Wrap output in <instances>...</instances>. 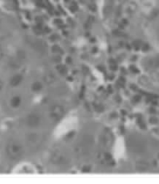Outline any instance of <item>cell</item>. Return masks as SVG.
Here are the masks:
<instances>
[{"label": "cell", "instance_id": "cell-7", "mask_svg": "<svg viewBox=\"0 0 159 184\" xmlns=\"http://www.w3.org/2000/svg\"><path fill=\"white\" fill-rule=\"evenodd\" d=\"M31 89H32V90L34 91V92H38V91L41 90V89H42V84L38 82H34V84H32V86H31Z\"/></svg>", "mask_w": 159, "mask_h": 184}, {"label": "cell", "instance_id": "cell-9", "mask_svg": "<svg viewBox=\"0 0 159 184\" xmlns=\"http://www.w3.org/2000/svg\"><path fill=\"white\" fill-rule=\"evenodd\" d=\"M1 87H2V83H1V82H0V89H1Z\"/></svg>", "mask_w": 159, "mask_h": 184}, {"label": "cell", "instance_id": "cell-6", "mask_svg": "<svg viewBox=\"0 0 159 184\" xmlns=\"http://www.w3.org/2000/svg\"><path fill=\"white\" fill-rule=\"evenodd\" d=\"M21 99L19 96H14L10 100V106L13 108H18L21 105Z\"/></svg>", "mask_w": 159, "mask_h": 184}, {"label": "cell", "instance_id": "cell-1", "mask_svg": "<svg viewBox=\"0 0 159 184\" xmlns=\"http://www.w3.org/2000/svg\"><path fill=\"white\" fill-rule=\"evenodd\" d=\"M6 152L10 158L13 160H17L21 158L24 154V148L19 142L11 141L7 145Z\"/></svg>", "mask_w": 159, "mask_h": 184}, {"label": "cell", "instance_id": "cell-5", "mask_svg": "<svg viewBox=\"0 0 159 184\" xmlns=\"http://www.w3.org/2000/svg\"><path fill=\"white\" fill-rule=\"evenodd\" d=\"M23 81V77L21 74H16L13 76L10 79V83L11 85L13 87H16V86H19Z\"/></svg>", "mask_w": 159, "mask_h": 184}, {"label": "cell", "instance_id": "cell-4", "mask_svg": "<svg viewBox=\"0 0 159 184\" xmlns=\"http://www.w3.org/2000/svg\"><path fill=\"white\" fill-rule=\"evenodd\" d=\"M63 114V109L59 106H55L53 107L52 110H51V117L52 118L58 120L62 116Z\"/></svg>", "mask_w": 159, "mask_h": 184}, {"label": "cell", "instance_id": "cell-3", "mask_svg": "<svg viewBox=\"0 0 159 184\" xmlns=\"http://www.w3.org/2000/svg\"><path fill=\"white\" fill-rule=\"evenodd\" d=\"M125 150V142H124L123 139H118L117 140L116 147H115V153L117 155V158H120L123 156Z\"/></svg>", "mask_w": 159, "mask_h": 184}, {"label": "cell", "instance_id": "cell-8", "mask_svg": "<svg viewBox=\"0 0 159 184\" xmlns=\"http://www.w3.org/2000/svg\"><path fill=\"white\" fill-rule=\"evenodd\" d=\"M3 55V53H2V50H1V48L0 47V59H1V57H2Z\"/></svg>", "mask_w": 159, "mask_h": 184}, {"label": "cell", "instance_id": "cell-2", "mask_svg": "<svg viewBox=\"0 0 159 184\" xmlns=\"http://www.w3.org/2000/svg\"><path fill=\"white\" fill-rule=\"evenodd\" d=\"M41 117L37 113H31L26 119V123L29 127L36 128L40 125Z\"/></svg>", "mask_w": 159, "mask_h": 184}]
</instances>
